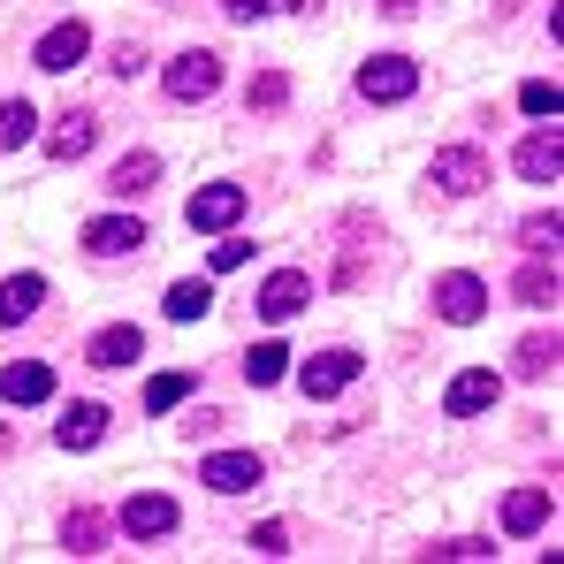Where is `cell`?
<instances>
[{
    "instance_id": "4",
    "label": "cell",
    "mask_w": 564,
    "mask_h": 564,
    "mask_svg": "<svg viewBox=\"0 0 564 564\" xmlns=\"http://www.w3.org/2000/svg\"><path fill=\"white\" fill-rule=\"evenodd\" d=\"M435 313L458 321V328H473V321L488 313V282L480 275H435Z\"/></svg>"
},
{
    "instance_id": "5",
    "label": "cell",
    "mask_w": 564,
    "mask_h": 564,
    "mask_svg": "<svg viewBox=\"0 0 564 564\" xmlns=\"http://www.w3.org/2000/svg\"><path fill=\"white\" fill-rule=\"evenodd\" d=\"M519 176H527V184H564V130L557 122H542V130L519 145Z\"/></svg>"
},
{
    "instance_id": "8",
    "label": "cell",
    "mask_w": 564,
    "mask_h": 564,
    "mask_svg": "<svg viewBox=\"0 0 564 564\" xmlns=\"http://www.w3.org/2000/svg\"><path fill=\"white\" fill-rule=\"evenodd\" d=\"M237 214H245V184H206V191H191V206H184L191 229H229Z\"/></svg>"
},
{
    "instance_id": "1",
    "label": "cell",
    "mask_w": 564,
    "mask_h": 564,
    "mask_svg": "<svg viewBox=\"0 0 564 564\" xmlns=\"http://www.w3.org/2000/svg\"><path fill=\"white\" fill-rule=\"evenodd\" d=\"M214 85H221V54L191 46V54H176V62H169V99L198 107V99H214Z\"/></svg>"
},
{
    "instance_id": "35",
    "label": "cell",
    "mask_w": 564,
    "mask_h": 564,
    "mask_svg": "<svg viewBox=\"0 0 564 564\" xmlns=\"http://www.w3.org/2000/svg\"><path fill=\"white\" fill-rule=\"evenodd\" d=\"M138 69H145V54H138V46L122 39V46H115V77H138Z\"/></svg>"
},
{
    "instance_id": "14",
    "label": "cell",
    "mask_w": 564,
    "mask_h": 564,
    "mask_svg": "<svg viewBox=\"0 0 564 564\" xmlns=\"http://www.w3.org/2000/svg\"><path fill=\"white\" fill-rule=\"evenodd\" d=\"M0 397H8V404H46V397H54V367H46V359H15V367L0 375Z\"/></svg>"
},
{
    "instance_id": "26",
    "label": "cell",
    "mask_w": 564,
    "mask_h": 564,
    "mask_svg": "<svg viewBox=\"0 0 564 564\" xmlns=\"http://www.w3.org/2000/svg\"><path fill=\"white\" fill-rule=\"evenodd\" d=\"M31 122H39V115H31L23 99H8V107H0V153H15V145H31Z\"/></svg>"
},
{
    "instance_id": "7",
    "label": "cell",
    "mask_w": 564,
    "mask_h": 564,
    "mask_svg": "<svg viewBox=\"0 0 564 564\" xmlns=\"http://www.w3.org/2000/svg\"><path fill=\"white\" fill-rule=\"evenodd\" d=\"M435 191H451V198H473V191L488 184V161L473 153V145H451V153H435Z\"/></svg>"
},
{
    "instance_id": "29",
    "label": "cell",
    "mask_w": 564,
    "mask_h": 564,
    "mask_svg": "<svg viewBox=\"0 0 564 564\" xmlns=\"http://www.w3.org/2000/svg\"><path fill=\"white\" fill-rule=\"evenodd\" d=\"M519 237H527V252H534V260H550V252L564 245V221H557V214H534V221H527Z\"/></svg>"
},
{
    "instance_id": "36",
    "label": "cell",
    "mask_w": 564,
    "mask_h": 564,
    "mask_svg": "<svg viewBox=\"0 0 564 564\" xmlns=\"http://www.w3.org/2000/svg\"><path fill=\"white\" fill-rule=\"evenodd\" d=\"M381 8H389V15H412V8H420V0H381Z\"/></svg>"
},
{
    "instance_id": "15",
    "label": "cell",
    "mask_w": 564,
    "mask_h": 564,
    "mask_svg": "<svg viewBox=\"0 0 564 564\" xmlns=\"http://www.w3.org/2000/svg\"><path fill=\"white\" fill-rule=\"evenodd\" d=\"M93 138H99V115L77 107V115H62V122L46 130V153H54V161H85V153H93Z\"/></svg>"
},
{
    "instance_id": "2",
    "label": "cell",
    "mask_w": 564,
    "mask_h": 564,
    "mask_svg": "<svg viewBox=\"0 0 564 564\" xmlns=\"http://www.w3.org/2000/svg\"><path fill=\"white\" fill-rule=\"evenodd\" d=\"M420 93V69L404 62V54H375L367 69H359V99H381V107H397V99Z\"/></svg>"
},
{
    "instance_id": "11",
    "label": "cell",
    "mask_w": 564,
    "mask_h": 564,
    "mask_svg": "<svg viewBox=\"0 0 564 564\" xmlns=\"http://www.w3.org/2000/svg\"><path fill=\"white\" fill-rule=\"evenodd\" d=\"M85 54H93V31H85V23H54V31L39 39V69H54V77H69Z\"/></svg>"
},
{
    "instance_id": "13",
    "label": "cell",
    "mask_w": 564,
    "mask_h": 564,
    "mask_svg": "<svg viewBox=\"0 0 564 564\" xmlns=\"http://www.w3.org/2000/svg\"><path fill=\"white\" fill-rule=\"evenodd\" d=\"M138 351H145V336H138V328L122 321V328H99V336H93V351H85V359H93L99 375H122V367H138Z\"/></svg>"
},
{
    "instance_id": "31",
    "label": "cell",
    "mask_w": 564,
    "mask_h": 564,
    "mask_svg": "<svg viewBox=\"0 0 564 564\" xmlns=\"http://www.w3.org/2000/svg\"><path fill=\"white\" fill-rule=\"evenodd\" d=\"M252 550H260V557H282V550H290V527H275V519L252 527Z\"/></svg>"
},
{
    "instance_id": "32",
    "label": "cell",
    "mask_w": 564,
    "mask_h": 564,
    "mask_svg": "<svg viewBox=\"0 0 564 564\" xmlns=\"http://www.w3.org/2000/svg\"><path fill=\"white\" fill-rule=\"evenodd\" d=\"M427 557H443V564H466V557H496V550H488V542H435Z\"/></svg>"
},
{
    "instance_id": "10",
    "label": "cell",
    "mask_w": 564,
    "mask_h": 564,
    "mask_svg": "<svg viewBox=\"0 0 564 564\" xmlns=\"http://www.w3.org/2000/svg\"><path fill=\"white\" fill-rule=\"evenodd\" d=\"M138 245H145V221H130V214L85 221V252H99V260H122V252H138Z\"/></svg>"
},
{
    "instance_id": "18",
    "label": "cell",
    "mask_w": 564,
    "mask_h": 564,
    "mask_svg": "<svg viewBox=\"0 0 564 564\" xmlns=\"http://www.w3.org/2000/svg\"><path fill=\"white\" fill-rule=\"evenodd\" d=\"M488 404H496V375H488V367L458 375V381H451V397H443V412H451V420H473V412H488Z\"/></svg>"
},
{
    "instance_id": "30",
    "label": "cell",
    "mask_w": 564,
    "mask_h": 564,
    "mask_svg": "<svg viewBox=\"0 0 564 564\" xmlns=\"http://www.w3.org/2000/svg\"><path fill=\"white\" fill-rule=\"evenodd\" d=\"M519 107H527V115H557V85H550V77H534V85L519 93Z\"/></svg>"
},
{
    "instance_id": "27",
    "label": "cell",
    "mask_w": 564,
    "mask_h": 564,
    "mask_svg": "<svg viewBox=\"0 0 564 564\" xmlns=\"http://www.w3.org/2000/svg\"><path fill=\"white\" fill-rule=\"evenodd\" d=\"M191 397V375H153L145 381V412H176Z\"/></svg>"
},
{
    "instance_id": "6",
    "label": "cell",
    "mask_w": 564,
    "mask_h": 564,
    "mask_svg": "<svg viewBox=\"0 0 564 564\" xmlns=\"http://www.w3.org/2000/svg\"><path fill=\"white\" fill-rule=\"evenodd\" d=\"M297 381H305V397H344L359 381V351H313L297 367Z\"/></svg>"
},
{
    "instance_id": "22",
    "label": "cell",
    "mask_w": 564,
    "mask_h": 564,
    "mask_svg": "<svg viewBox=\"0 0 564 564\" xmlns=\"http://www.w3.org/2000/svg\"><path fill=\"white\" fill-rule=\"evenodd\" d=\"M511 290H519V305H534V313H550V305H557V268H550V260H534V268H519V282H511Z\"/></svg>"
},
{
    "instance_id": "33",
    "label": "cell",
    "mask_w": 564,
    "mask_h": 564,
    "mask_svg": "<svg viewBox=\"0 0 564 564\" xmlns=\"http://www.w3.org/2000/svg\"><path fill=\"white\" fill-rule=\"evenodd\" d=\"M252 260V245L245 237H229V245H214V275H229V268H245Z\"/></svg>"
},
{
    "instance_id": "21",
    "label": "cell",
    "mask_w": 564,
    "mask_h": 564,
    "mask_svg": "<svg viewBox=\"0 0 564 564\" xmlns=\"http://www.w3.org/2000/svg\"><path fill=\"white\" fill-rule=\"evenodd\" d=\"M54 435H62V451H93L99 435H107V404H69Z\"/></svg>"
},
{
    "instance_id": "9",
    "label": "cell",
    "mask_w": 564,
    "mask_h": 564,
    "mask_svg": "<svg viewBox=\"0 0 564 564\" xmlns=\"http://www.w3.org/2000/svg\"><path fill=\"white\" fill-rule=\"evenodd\" d=\"M260 458H252V451H214V458H206V466H198V480H206V488H221V496H245V488H260Z\"/></svg>"
},
{
    "instance_id": "24",
    "label": "cell",
    "mask_w": 564,
    "mask_h": 564,
    "mask_svg": "<svg viewBox=\"0 0 564 564\" xmlns=\"http://www.w3.org/2000/svg\"><path fill=\"white\" fill-rule=\"evenodd\" d=\"M206 313H214L206 282H169V321H206Z\"/></svg>"
},
{
    "instance_id": "16",
    "label": "cell",
    "mask_w": 564,
    "mask_h": 564,
    "mask_svg": "<svg viewBox=\"0 0 564 564\" xmlns=\"http://www.w3.org/2000/svg\"><path fill=\"white\" fill-rule=\"evenodd\" d=\"M557 351H564L557 328H534V336L511 351V375H519V381H550V375H557Z\"/></svg>"
},
{
    "instance_id": "12",
    "label": "cell",
    "mask_w": 564,
    "mask_h": 564,
    "mask_svg": "<svg viewBox=\"0 0 564 564\" xmlns=\"http://www.w3.org/2000/svg\"><path fill=\"white\" fill-rule=\"evenodd\" d=\"M305 305H313V275L282 268V275L260 282V313H268V321H290V313H305Z\"/></svg>"
},
{
    "instance_id": "19",
    "label": "cell",
    "mask_w": 564,
    "mask_h": 564,
    "mask_svg": "<svg viewBox=\"0 0 564 564\" xmlns=\"http://www.w3.org/2000/svg\"><path fill=\"white\" fill-rule=\"evenodd\" d=\"M550 519V488H511L503 496V534H542Z\"/></svg>"
},
{
    "instance_id": "20",
    "label": "cell",
    "mask_w": 564,
    "mask_h": 564,
    "mask_svg": "<svg viewBox=\"0 0 564 564\" xmlns=\"http://www.w3.org/2000/svg\"><path fill=\"white\" fill-rule=\"evenodd\" d=\"M39 305H46V282H39V275L0 282V328H23V321H31Z\"/></svg>"
},
{
    "instance_id": "34",
    "label": "cell",
    "mask_w": 564,
    "mask_h": 564,
    "mask_svg": "<svg viewBox=\"0 0 564 564\" xmlns=\"http://www.w3.org/2000/svg\"><path fill=\"white\" fill-rule=\"evenodd\" d=\"M268 8H275V0H221V15H229V23H260Z\"/></svg>"
},
{
    "instance_id": "17",
    "label": "cell",
    "mask_w": 564,
    "mask_h": 564,
    "mask_svg": "<svg viewBox=\"0 0 564 564\" xmlns=\"http://www.w3.org/2000/svg\"><path fill=\"white\" fill-rule=\"evenodd\" d=\"M153 184H161V153H122V161L107 169V191H115V198H145Z\"/></svg>"
},
{
    "instance_id": "23",
    "label": "cell",
    "mask_w": 564,
    "mask_h": 564,
    "mask_svg": "<svg viewBox=\"0 0 564 564\" xmlns=\"http://www.w3.org/2000/svg\"><path fill=\"white\" fill-rule=\"evenodd\" d=\"M99 534H107V527H99V511H85V503L62 519V542H69V557H99Z\"/></svg>"
},
{
    "instance_id": "28",
    "label": "cell",
    "mask_w": 564,
    "mask_h": 564,
    "mask_svg": "<svg viewBox=\"0 0 564 564\" xmlns=\"http://www.w3.org/2000/svg\"><path fill=\"white\" fill-rule=\"evenodd\" d=\"M282 367H290V351H282V344H260V351L245 359V381H252V389H268V381H282Z\"/></svg>"
},
{
    "instance_id": "3",
    "label": "cell",
    "mask_w": 564,
    "mask_h": 564,
    "mask_svg": "<svg viewBox=\"0 0 564 564\" xmlns=\"http://www.w3.org/2000/svg\"><path fill=\"white\" fill-rule=\"evenodd\" d=\"M176 519H184V511H176V496H161V488H145V496L122 503V534H130V542H161V534H176Z\"/></svg>"
},
{
    "instance_id": "25",
    "label": "cell",
    "mask_w": 564,
    "mask_h": 564,
    "mask_svg": "<svg viewBox=\"0 0 564 564\" xmlns=\"http://www.w3.org/2000/svg\"><path fill=\"white\" fill-rule=\"evenodd\" d=\"M282 99H290V77H282V69H260V77L245 85V107H252V115H275Z\"/></svg>"
}]
</instances>
